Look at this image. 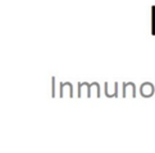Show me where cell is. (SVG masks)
I'll return each instance as SVG.
<instances>
[{"instance_id":"1","label":"cell","mask_w":155,"mask_h":153,"mask_svg":"<svg viewBox=\"0 0 155 153\" xmlns=\"http://www.w3.org/2000/svg\"><path fill=\"white\" fill-rule=\"evenodd\" d=\"M143 88H146V91H142V95L143 96H150V95H153V91H154V88H153V84H150V83H145L142 86Z\"/></svg>"}]
</instances>
